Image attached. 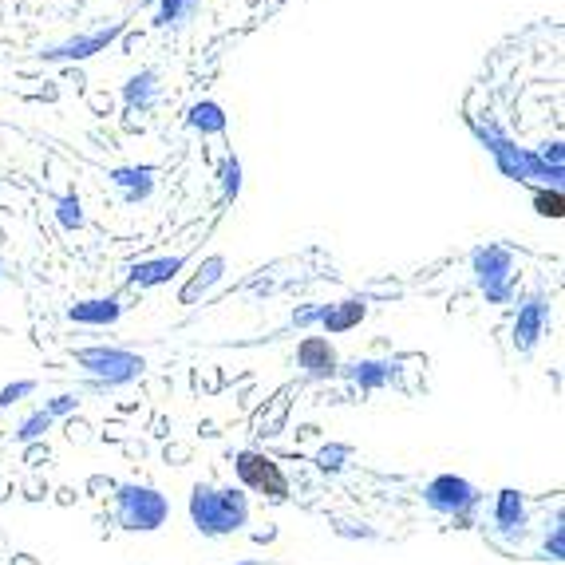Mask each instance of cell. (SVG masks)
<instances>
[{"instance_id":"cell-1","label":"cell","mask_w":565,"mask_h":565,"mask_svg":"<svg viewBox=\"0 0 565 565\" xmlns=\"http://www.w3.org/2000/svg\"><path fill=\"white\" fill-rule=\"evenodd\" d=\"M471 131H475V139L483 143L486 151L494 155V162H498V170L502 174H510V178H518V182H530V178H546V182H554V190L562 186V178L558 174H550L546 166H542V159H538V151L534 147H518L506 131H498L494 123H471Z\"/></svg>"},{"instance_id":"cell-2","label":"cell","mask_w":565,"mask_h":565,"mask_svg":"<svg viewBox=\"0 0 565 565\" xmlns=\"http://www.w3.org/2000/svg\"><path fill=\"white\" fill-rule=\"evenodd\" d=\"M123 32H127V20H115V24H107V28L80 32V36H68V40H60V44H48V48H40L36 56H40L44 64H83V60L107 52Z\"/></svg>"},{"instance_id":"cell-3","label":"cell","mask_w":565,"mask_h":565,"mask_svg":"<svg viewBox=\"0 0 565 565\" xmlns=\"http://www.w3.org/2000/svg\"><path fill=\"white\" fill-rule=\"evenodd\" d=\"M123 103H127L131 115H151L162 103L159 68H139V72H131L127 83H123Z\"/></svg>"},{"instance_id":"cell-4","label":"cell","mask_w":565,"mask_h":565,"mask_svg":"<svg viewBox=\"0 0 565 565\" xmlns=\"http://www.w3.org/2000/svg\"><path fill=\"white\" fill-rule=\"evenodd\" d=\"M186 127H190L194 135H202V139H214V135H226L230 115H226L222 103H214V99H198V103L186 107Z\"/></svg>"},{"instance_id":"cell-5","label":"cell","mask_w":565,"mask_h":565,"mask_svg":"<svg viewBox=\"0 0 565 565\" xmlns=\"http://www.w3.org/2000/svg\"><path fill=\"white\" fill-rule=\"evenodd\" d=\"M111 182L123 190L127 202H143L155 190V166H115L111 170Z\"/></svg>"},{"instance_id":"cell-6","label":"cell","mask_w":565,"mask_h":565,"mask_svg":"<svg viewBox=\"0 0 565 565\" xmlns=\"http://www.w3.org/2000/svg\"><path fill=\"white\" fill-rule=\"evenodd\" d=\"M202 0H155V24L162 32H186L198 16Z\"/></svg>"},{"instance_id":"cell-7","label":"cell","mask_w":565,"mask_h":565,"mask_svg":"<svg viewBox=\"0 0 565 565\" xmlns=\"http://www.w3.org/2000/svg\"><path fill=\"white\" fill-rule=\"evenodd\" d=\"M261 463H265V467H257V459H253V455H245V459H242V475L253 486H269L273 494H285V479L277 475V467H273L269 459H261Z\"/></svg>"},{"instance_id":"cell-8","label":"cell","mask_w":565,"mask_h":565,"mask_svg":"<svg viewBox=\"0 0 565 565\" xmlns=\"http://www.w3.org/2000/svg\"><path fill=\"white\" fill-rule=\"evenodd\" d=\"M222 194L226 198L242 194V159L238 155H226V162H222Z\"/></svg>"},{"instance_id":"cell-9","label":"cell","mask_w":565,"mask_h":565,"mask_svg":"<svg viewBox=\"0 0 565 565\" xmlns=\"http://www.w3.org/2000/svg\"><path fill=\"white\" fill-rule=\"evenodd\" d=\"M56 214H60V222H64L68 230L83 226V206L76 194H60V198H56Z\"/></svg>"},{"instance_id":"cell-10","label":"cell","mask_w":565,"mask_h":565,"mask_svg":"<svg viewBox=\"0 0 565 565\" xmlns=\"http://www.w3.org/2000/svg\"><path fill=\"white\" fill-rule=\"evenodd\" d=\"M182 261L178 257H170V261H151V265H139L135 269V281H147V285H155V281H166L174 269H178Z\"/></svg>"},{"instance_id":"cell-11","label":"cell","mask_w":565,"mask_h":565,"mask_svg":"<svg viewBox=\"0 0 565 565\" xmlns=\"http://www.w3.org/2000/svg\"><path fill=\"white\" fill-rule=\"evenodd\" d=\"M534 210L542 218H562V190H538L534 194Z\"/></svg>"},{"instance_id":"cell-12","label":"cell","mask_w":565,"mask_h":565,"mask_svg":"<svg viewBox=\"0 0 565 565\" xmlns=\"http://www.w3.org/2000/svg\"><path fill=\"white\" fill-rule=\"evenodd\" d=\"M534 151H538V159H542V166H546L550 174H558V178H562V162H565L562 139H554V143H542V147H534Z\"/></svg>"},{"instance_id":"cell-13","label":"cell","mask_w":565,"mask_h":565,"mask_svg":"<svg viewBox=\"0 0 565 565\" xmlns=\"http://www.w3.org/2000/svg\"><path fill=\"white\" fill-rule=\"evenodd\" d=\"M143 4H151V0H143Z\"/></svg>"}]
</instances>
